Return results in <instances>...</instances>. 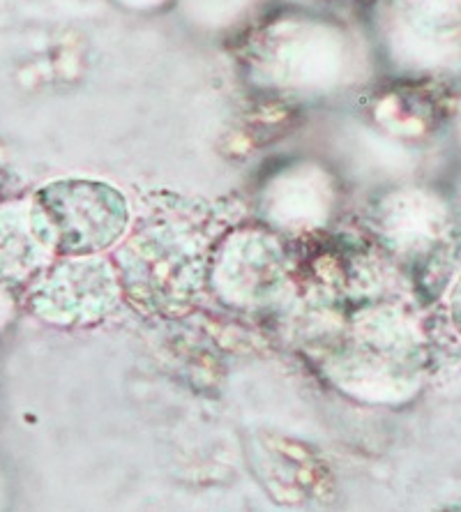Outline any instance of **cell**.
<instances>
[{
    "mask_svg": "<svg viewBox=\"0 0 461 512\" xmlns=\"http://www.w3.org/2000/svg\"><path fill=\"white\" fill-rule=\"evenodd\" d=\"M452 312H455V321H457V326L461 330V282L457 284L455 296H452Z\"/></svg>",
    "mask_w": 461,
    "mask_h": 512,
    "instance_id": "6da1fadb",
    "label": "cell"
}]
</instances>
